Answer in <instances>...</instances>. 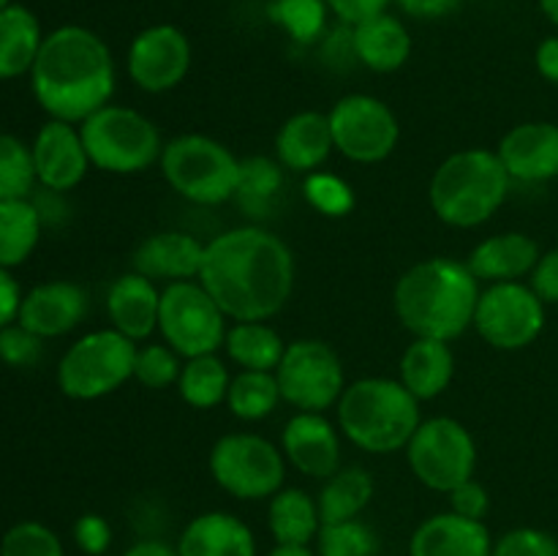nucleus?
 I'll list each match as a JSON object with an SVG mask.
<instances>
[{
  "label": "nucleus",
  "mask_w": 558,
  "mask_h": 556,
  "mask_svg": "<svg viewBox=\"0 0 558 556\" xmlns=\"http://www.w3.org/2000/svg\"><path fill=\"white\" fill-rule=\"evenodd\" d=\"M205 243L189 232H156L136 245L131 265L153 281H194L199 278Z\"/></svg>",
  "instance_id": "22"
},
{
  "label": "nucleus",
  "mask_w": 558,
  "mask_h": 556,
  "mask_svg": "<svg viewBox=\"0 0 558 556\" xmlns=\"http://www.w3.org/2000/svg\"><path fill=\"white\" fill-rule=\"evenodd\" d=\"M407 461L414 478L436 494H450L474 478L477 442L456 418L423 420L407 445Z\"/></svg>",
  "instance_id": "10"
},
{
  "label": "nucleus",
  "mask_w": 558,
  "mask_h": 556,
  "mask_svg": "<svg viewBox=\"0 0 558 556\" xmlns=\"http://www.w3.org/2000/svg\"><path fill=\"white\" fill-rule=\"evenodd\" d=\"M494 556H558V540L537 527H515L494 540Z\"/></svg>",
  "instance_id": "42"
},
{
  "label": "nucleus",
  "mask_w": 558,
  "mask_h": 556,
  "mask_svg": "<svg viewBox=\"0 0 558 556\" xmlns=\"http://www.w3.org/2000/svg\"><path fill=\"white\" fill-rule=\"evenodd\" d=\"M403 14L414 20H441L463 5V0H396Z\"/></svg>",
  "instance_id": "50"
},
{
  "label": "nucleus",
  "mask_w": 558,
  "mask_h": 556,
  "mask_svg": "<svg viewBox=\"0 0 558 556\" xmlns=\"http://www.w3.org/2000/svg\"><path fill=\"white\" fill-rule=\"evenodd\" d=\"M338 431L354 447L374 456L407 450L420 418V401L390 376H363L349 382L336 403Z\"/></svg>",
  "instance_id": "4"
},
{
  "label": "nucleus",
  "mask_w": 558,
  "mask_h": 556,
  "mask_svg": "<svg viewBox=\"0 0 558 556\" xmlns=\"http://www.w3.org/2000/svg\"><path fill=\"white\" fill-rule=\"evenodd\" d=\"M229 360L240 365V371H270L281 365L287 341L281 333L267 322H234L223 338Z\"/></svg>",
  "instance_id": "32"
},
{
  "label": "nucleus",
  "mask_w": 558,
  "mask_h": 556,
  "mask_svg": "<svg viewBox=\"0 0 558 556\" xmlns=\"http://www.w3.org/2000/svg\"><path fill=\"white\" fill-rule=\"evenodd\" d=\"M174 548L180 556H259L254 529L227 510H207L191 518Z\"/></svg>",
  "instance_id": "23"
},
{
  "label": "nucleus",
  "mask_w": 558,
  "mask_h": 556,
  "mask_svg": "<svg viewBox=\"0 0 558 556\" xmlns=\"http://www.w3.org/2000/svg\"><path fill=\"white\" fill-rule=\"evenodd\" d=\"M539 256H543V251H539V243L532 234L499 232L480 240L472 254H469L466 265L477 281H521L523 276H532Z\"/></svg>",
  "instance_id": "25"
},
{
  "label": "nucleus",
  "mask_w": 558,
  "mask_h": 556,
  "mask_svg": "<svg viewBox=\"0 0 558 556\" xmlns=\"http://www.w3.org/2000/svg\"><path fill=\"white\" fill-rule=\"evenodd\" d=\"M180 371H183L180 354L169 343L150 341L136 347L134 379L147 390H167V387L178 385Z\"/></svg>",
  "instance_id": "39"
},
{
  "label": "nucleus",
  "mask_w": 558,
  "mask_h": 556,
  "mask_svg": "<svg viewBox=\"0 0 558 556\" xmlns=\"http://www.w3.org/2000/svg\"><path fill=\"white\" fill-rule=\"evenodd\" d=\"M374 478L363 467H341L336 474L322 483V491L316 494L322 523L352 521L363 516L365 507L374 499Z\"/></svg>",
  "instance_id": "31"
},
{
  "label": "nucleus",
  "mask_w": 558,
  "mask_h": 556,
  "mask_svg": "<svg viewBox=\"0 0 558 556\" xmlns=\"http://www.w3.org/2000/svg\"><path fill=\"white\" fill-rule=\"evenodd\" d=\"M267 14L294 44H305V47L319 44L330 31L327 27L330 9L325 0H272Z\"/></svg>",
  "instance_id": "36"
},
{
  "label": "nucleus",
  "mask_w": 558,
  "mask_h": 556,
  "mask_svg": "<svg viewBox=\"0 0 558 556\" xmlns=\"http://www.w3.org/2000/svg\"><path fill=\"white\" fill-rule=\"evenodd\" d=\"M11 3H14V0H0V11H3L5 5H11Z\"/></svg>",
  "instance_id": "55"
},
{
  "label": "nucleus",
  "mask_w": 558,
  "mask_h": 556,
  "mask_svg": "<svg viewBox=\"0 0 558 556\" xmlns=\"http://www.w3.org/2000/svg\"><path fill=\"white\" fill-rule=\"evenodd\" d=\"M267 556H316L308 545H276Z\"/></svg>",
  "instance_id": "53"
},
{
  "label": "nucleus",
  "mask_w": 558,
  "mask_h": 556,
  "mask_svg": "<svg viewBox=\"0 0 558 556\" xmlns=\"http://www.w3.org/2000/svg\"><path fill=\"white\" fill-rule=\"evenodd\" d=\"M281 401V387L270 371H238L229 382L227 407L243 423L270 418Z\"/></svg>",
  "instance_id": "34"
},
{
  "label": "nucleus",
  "mask_w": 558,
  "mask_h": 556,
  "mask_svg": "<svg viewBox=\"0 0 558 556\" xmlns=\"http://www.w3.org/2000/svg\"><path fill=\"white\" fill-rule=\"evenodd\" d=\"M31 156L33 169H36V183L44 191H54V194L76 189L85 180L87 169L93 167L85 142H82L80 125L65 123V120L49 118L36 131L31 142Z\"/></svg>",
  "instance_id": "16"
},
{
  "label": "nucleus",
  "mask_w": 558,
  "mask_h": 556,
  "mask_svg": "<svg viewBox=\"0 0 558 556\" xmlns=\"http://www.w3.org/2000/svg\"><path fill=\"white\" fill-rule=\"evenodd\" d=\"M41 232L44 218L31 196L0 202V267L25 265L41 243Z\"/></svg>",
  "instance_id": "30"
},
{
  "label": "nucleus",
  "mask_w": 558,
  "mask_h": 556,
  "mask_svg": "<svg viewBox=\"0 0 558 556\" xmlns=\"http://www.w3.org/2000/svg\"><path fill=\"white\" fill-rule=\"evenodd\" d=\"M283 189V167L278 158L251 156L240 161V183H238V205L248 216H267Z\"/></svg>",
  "instance_id": "35"
},
{
  "label": "nucleus",
  "mask_w": 558,
  "mask_h": 556,
  "mask_svg": "<svg viewBox=\"0 0 558 556\" xmlns=\"http://www.w3.org/2000/svg\"><path fill=\"white\" fill-rule=\"evenodd\" d=\"M332 150H336V145H332L330 120L316 109L294 112L292 118L283 120L276 134V158L283 169L303 174V178L325 167Z\"/></svg>",
  "instance_id": "24"
},
{
  "label": "nucleus",
  "mask_w": 558,
  "mask_h": 556,
  "mask_svg": "<svg viewBox=\"0 0 558 556\" xmlns=\"http://www.w3.org/2000/svg\"><path fill=\"white\" fill-rule=\"evenodd\" d=\"M539 11L545 14V20L558 27V0H539Z\"/></svg>",
  "instance_id": "54"
},
{
  "label": "nucleus",
  "mask_w": 558,
  "mask_h": 556,
  "mask_svg": "<svg viewBox=\"0 0 558 556\" xmlns=\"http://www.w3.org/2000/svg\"><path fill=\"white\" fill-rule=\"evenodd\" d=\"M158 167L169 189L191 205L216 207L238 194L240 158L207 134H180L169 140Z\"/></svg>",
  "instance_id": "6"
},
{
  "label": "nucleus",
  "mask_w": 558,
  "mask_h": 556,
  "mask_svg": "<svg viewBox=\"0 0 558 556\" xmlns=\"http://www.w3.org/2000/svg\"><path fill=\"white\" fill-rule=\"evenodd\" d=\"M398 379L420 403L439 398L456 379V352L450 341L414 338L401 354Z\"/></svg>",
  "instance_id": "26"
},
{
  "label": "nucleus",
  "mask_w": 558,
  "mask_h": 556,
  "mask_svg": "<svg viewBox=\"0 0 558 556\" xmlns=\"http://www.w3.org/2000/svg\"><path fill=\"white\" fill-rule=\"evenodd\" d=\"M22 289L20 281L11 276V270L0 267V330L11 322H16L20 316V305H22Z\"/></svg>",
  "instance_id": "49"
},
{
  "label": "nucleus",
  "mask_w": 558,
  "mask_h": 556,
  "mask_svg": "<svg viewBox=\"0 0 558 556\" xmlns=\"http://www.w3.org/2000/svg\"><path fill=\"white\" fill-rule=\"evenodd\" d=\"M104 305H107V316L114 330L123 333L134 343H142L158 330L161 289L153 278L129 270L109 283Z\"/></svg>",
  "instance_id": "21"
},
{
  "label": "nucleus",
  "mask_w": 558,
  "mask_h": 556,
  "mask_svg": "<svg viewBox=\"0 0 558 556\" xmlns=\"http://www.w3.org/2000/svg\"><path fill=\"white\" fill-rule=\"evenodd\" d=\"M31 145L14 134L0 131V202L27 200L36 189Z\"/></svg>",
  "instance_id": "38"
},
{
  "label": "nucleus",
  "mask_w": 558,
  "mask_h": 556,
  "mask_svg": "<svg viewBox=\"0 0 558 556\" xmlns=\"http://www.w3.org/2000/svg\"><path fill=\"white\" fill-rule=\"evenodd\" d=\"M87 314V292L82 283L69 278H54V281L36 283L31 292L22 294L20 322L38 338H60L65 333L76 330Z\"/></svg>",
  "instance_id": "18"
},
{
  "label": "nucleus",
  "mask_w": 558,
  "mask_h": 556,
  "mask_svg": "<svg viewBox=\"0 0 558 556\" xmlns=\"http://www.w3.org/2000/svg\"><path fill=\"white\" fill-rule=\"evenodd\" d=\"M357 63L376 74H392L412 58V33L390 11L352 25Z\"/></svg>",
  "instance_id": "27"
},
{
  "label": "nucleus",
  "mask_w": 558,
  "mask_h": 556,
  "mask_svg": "<svg viewBox=\"0 0 558 556\" xmlns=\"http://www.w3.org/2000/svg\"><path fill=\"white\" fill-rule=\"evenodd\" d=\"M136 347L114 327L76 338L58 363V387L71 401H98L134 379Z\"/></svg>",
  "instance_id": "8"
},
{
  "label": "nucleus",
  "mask_w": 558,
  "mask_h": 556,
  "mask_svg": "<svg viewBox=\"0 0 558 556\" xmlns=\"http://www.w3.org/2000/svg\"><path fill=\"white\" fill-rule=\"evenodd\" d=\"M474 327L488 347L499 352H518V349L532 347L543 336L545 303L534 292L532 283H488L480 292Z\"/></svg>",
  "instance_id": "13"
},
{
  "label": "nucleus",
  "mask_w": 558,
  "mask_h": 556,
  "mask_svg": "<svg viewBox=\"0 0 558 556\" xmlns=\"http://www.w3.org/2000/svg\"><path fill=\"white\" fill-rule=\"evenodd\" d=\"M44 338L22 327L20 322H11L0 330V363L11 368H31L41 360Z\"/></svg>",
  "instance_id": "43"
},
{
  "label": "nucleus",
  "mask_w": 558,
  "mask_h": 556,
  "mask_svg": "<svg viewBox=\"0 0 558 556\" xmlns=\"http://www.w3.org/2000/svg\"><path fill=\"white\" fill-rule=\"evenodd\" d=\"M27 76L38 107L52 120L76 125L112 101L118 82L109 44L82 25L47 33Z\"/></svg>",
  "instance_id": "2"
},
{
  "label": "nucleus",
  "mask_w": 558,
  "mask_h": 556,
  "mask_svg": "<svg viewBox=\"0 0 558 556\" xmlns=\"http://www.w3.org/2000/svg\"><path fill=\"white\" fill-rule=\"evenodd\" d=\"M409 556H494V537L485 521L436 512L414 529Z\"/></svg>",
  "instance_id": "20"
},
{
  "label": "nucleus",
  "mask_w": 558,
  "mask_h": 556,
  "mask_svg": "<svg viewBox=\"0 0 558 556\" xmlns=\"http://www.w3.org/2000/svg\"><path fill=\"white\" fill-rule=\"evenodd\" d=\"M207 469L218 488L240 501L270 499L287 480V458L281 447L251 431H234L216 439Z\"/></svg>",
  "instance_id": "9"
},
{
  "label": "nucleus",
  "mask_w": 558,
  "mask_h": 556,
  "mask_svg": "<svg viewBox=\"0 0 558 556\" xmlns=\"http://www.w3.org/2000/svg\"><path fill=\"white\" fill-rule=\"evenodd\" d=\"M512 178L499 153L488 147H466L450 153L436 167L428 200L436 218L452 229H474L499 213L510 196Z\"/></svg>",
  "instance_id": "5"
},
{
  "label": "nucleus",
  "mask_w": 558,
  "mask_h": 556,
  "mask_svg": "<svg viewBox=\"0 0 558 556\" xmlns=\"http://www.w3.org/2000/svg\"><path fill=\"white\" fill-rule=\"evenodd\" d=\"M322 58L332 69H352L357 63V52H354V33L352 25L338 22V27L325 33L322 38Z\"/></svg>",
  "instance_id": "46"
},
{
  "label": "nucleus",
  "mask_w": 558,
  "mask_h": 556,
  "mask_svg": "<svg viewBox=\"0 0 558 556\" xmlns=\"http://www.w3.org/2000/svg\"><path fill=\"white\" fill-rule=\"evenodd\" d=\"M71 534H74L76 548L87 556H107L109 545H112V527L98 512H85L76 518Z\"/></svg>",
  "instance_id": "44"
},
{
  "label": "nucleus",
  "mask_w": 558,
  "mask_h": 556,
  "mask_svg": "<svg viewBox=\"0 0 558 556\" xmlns=\"http://www.w3.org/2000/svg\"><path fill=\"white\" fill-rule=\"evenodd\" d=\"M0 556H65V548L47 523L20 521L0 537Z\"/></svg>",
  "instance_id": "40"
},
{
  "label": "nucleus",
  "mask_w": 558,
  "mask_h": 556,
  "mask_svg": "<svg viewBox=\"0 0 558 556\" xmlns=\"http://www.w3.org/2000/svg\"><path fill=\"white\" fill-rule=\"evenodd\" d=\"M227 319L229 316L218 309L199 278L172 281L161 289L158 333H161L163 343H169L183 360L216 354L227 338Z\"/></svg>",
  "instance_id": "11"
},
{
  "label": "nucleus",
  "mask_w": 558,
  "mask_h": 556,
  "mask_svg": "<svg viewBox=\"0 0 558 556\" xmlns=\"http://www.w3.org/2000/svg\"><path fill=\"white\" fill-rule=\"evenodd\" d=\"M450 499V510L458 512L463 518H474V521H483L490 510V494L483 483L477 480H466V483L458 485L456 491L447 494Z\"/></svg>",
  "instance_id": "45"
},
{
  "label": "nucleus",
  "mask_w": 558,
  "mask_h": 556,
  "mask_svg": "<svg viewBox=\"0 0 558 556\" xmlns=\"http://www.w3.org/2000/svg\"><path fill=\"white\" fill-rule=\"evenodd\" d=\"M480 292L483 289L466 262L430 256L401 273L392 289V305L414 338L456 341L474 327Z\"/></svg>",
  "instance_id": "3"
},
{
  "label": "nucleus",
  "mask_w": 558,
  "mask_h": 556,
  "mask_svg": "<svg viewBox=\"0 0 558 556\" xmlns=\"http://www.w3.org/2000/svg\"><path fill=\"white\" fill-rule=\"evenodd\" d=\"M44 36L41 22L27 5L11 3L0 11V82L31 74Z\"/></svg>",
  "instance_id": "28"
},
{
  "label": "nucleus",
  "mask_w": 558,
  "mask_h": 556,
  "mask_svg": "<svg viewBox=\"0 0 558 556\" xmlns=\"http://www.w3.org/2000/svg\"><path fill=\"white\" fill-rule=\"evenodd\" d=\"M294 254L276 232L234 227L205 243L199 283L232 322H267L294 292Z\"/></svg>",
  "instance_id": "1"
},
{
  "label": "nucleus",
  "mask_w": 558,
  "mask_h": 556,
  "mask_svg": "<svg viewBox=\"0 0 558 556\" xmlns=\"http://www.w3.org/2000/svg\"><path fill=\"white\" fill-rule=\"evenodd\" d=\"M229 382L232 376L218 354H199L183 363L178 392L191 409H216L218 403L227 401Z\"/></svg>",
  "instance_id": "33"
},
{
  "label": "nucleus",
  "mask_w": 558,
  "mask_h": 556,
  "mask_svg": "<svg viewBox=\"0 0 558 556\" xmlns=\"http://www.w3.org/2000/svg\"><path fill=\"white\" fill-rule=\"evenodd\" d=\"M534 63L543 80L558 85V36H548L539 41L537 52H534Z\"/></svg>",
  "instance_id": "51"
},
{
  "label": "nucleus",
  "mask_w": 558,
  "mask_h": 556,
  "mask_svg": "<svg viewBox=\"0 0 558 556\" xmlns=\"http://www.w3.org/2000/svg\"><path fill=\"white\" fill-rule=\"evenodd\" d=\"M332 145L354 164H379L392 156L401 140V123L390 104L368 93H349L327 112Z\"/></svg>",
  "instance_id": "14"
},
{
  "label": "nucleus",
  "mask_w": 558,
  "mask_h": 556,
  "mask_svg": "<svg viewBox=\"0 0 558 556\" xmlns=\"http://www.w3.org/2000/svg\"><path fill=\"white\" fill-rule=\"evenodd\" d=\"M529 283H532V289L545 305H558V249L545 251L539 256L532 276H529Z\"/></svg>",
  "instance_id": "47"
},
{
  "label": "nucleus",
  "mask_w": 558,
  "mask_h": 556,
  "mask_svg": "<svg viewBox=\"0 0 558 556\" xmlns=\"http://www.w3.org/2000/svg\"><path fill=\"white\" fill-rule=\"evenodd\" d=\"M123 556H180L172 543L161 537H142L123 551Z\"/></svg>",
  "instance_id": "52"
},
{
  "label": "nucleus",
  "mask_w": 558,
  "mask_h": 556,
  "mask_svg": "<svg viewBox=\"0 0 558 556\" xmlns=\"http://www.w3.org/2000/svg\"><path fill=\"white\" fill-rule=\"evenodd\" d=\"M87 158L109 174H140L161 158L163 145L158 125L145 112L112 104L80 123Z\"/></svg>",
  "instance_id": "7"
},
{
  "label": "nucleus",
  "mask_w": 558,
  "mask_h": 556,
  "mask_svg": "<svg viewBox=\"0 0 558 556\" xmlns=\"http://www.w3.org/2000/svg\"><path fill=\"white\" fill-rule=\"evenodd\" d=\"M281 450L298 472L327 480L341 469V431L325 412H298L283 425Z\"/></svg>",
  "instance_id": "17"
},
{
  "label": "nucleus",
  "mask_w": 558,
  "mask_h": 556,
  "mask_svg": "<svg viewBox=\"0 0 558 556\" xmlns=\"http://www.w3.org/2000/svg\"><path fill=\"white\" fill-rule=\"evenodd\" d=\"M303 194L308 200V205L327 218H341L347 213H352L354 207L352 185L343 178H338V174L322 172V169L305 174Z\"/></svg>",
  "instance_id": "41"
},
{
  "label": "nucleus",
  "mask_w": 558,
  "mask_h": 556,
  "mask_svg": "<svg viewBox=\"0 0 558 556\" xmlns=\"http://www.w3.org/2000/svg\"><path fill=\"white\" fill-rule=\"evenodd\" d=\"M325 3L338 22H343V25H360V22L390 9V3H396V0H325Z\"/></svg>",
  "instance_id": "48"
},
{
  "label": "nucleus",
  "mask_w": 558,
  "mask_h": 556,
  "mask_svg": "<svg viewBox=\"0 0 558 556\" xmlns=\"http://www.w3.org/2000/svg\"><path fill=\"white\" fill-rule=\"evenodd\" d=\"M191 60L194 49L189 36L178 25L158 22L136 33L129 47L125 69L140 90L158 96L174 90L189 76Z\"/></svg>",
  "instance_id": "15"
},
{
  "label": "nucleus",
  "mask_w": 558,
  "mask_h": 556,
  "mask_svg": "<svg viewBox=\"0 0 558 556\" xmlns=\"http://www.w3.org/2000/svg\"><path fill=\"white\" fill-rule=\"evenodd\" d=\"M496 153L512 183H548L558 178V125L548 120L512 125Z\"/></svg>",
  "instance_id": "19"
},
{
  "label": "nucleus",
  "mask_w": 558,
  "mask_h": 556,
  "mask_svg": "<svg viewBox=\"0 0 558 556\" xmlns=\"http://www.w3.org/2000/svg\"><path fill=\"white\" fill-rule=\"evenodd\" d=\"M281 398L298 412H325L347 390V371L336 349L322 338H298L287 343L276 368Z\"/></svg>",
  "instance_id": "12"
},
{
  "label": "nucleus",
  "mask_w": 558,
  "mask_h": 556,
  "mask_svg": "<svg viewBox=\"0 0 558 556\" xmlns=\"http://www.w3.org/2000/svg\"><path fill=\"white\" fill-rule=\"evenodd\" d=\"M267 529L276 545H311L322 529L316 496L303 488H281L267 505Z\"/></svg>",
  "instance_id": "29"
},
{
  "label": "nucleus",
  "mask_w": 558,
  "mask_h": 556,
  "mask_svg": "<svg viewBox=\"0 0 558 556\" xmlns=\"http://www.w3.org/2000/svg\"><path fill=\"white\" fill-rule=\"evenodd\" d=\"M316 556H379V534L363 518L322 523L316 534Z\"/></svg>",
  "instance_id": "37"
}]
</instances>
